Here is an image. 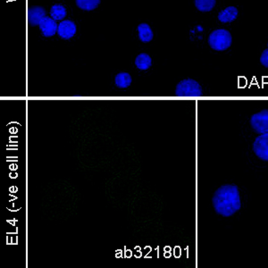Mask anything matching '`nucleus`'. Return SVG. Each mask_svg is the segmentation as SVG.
I'll list each match as a JSON object with an SVG mask.
<instances>
[{"mask_svg":"<svg viewBox=\"0 0 268 268\" xmlns=\"http://www.w3.org/2000/svg\"><path fill=\"white\" fill-rule=\"evenodd\" d=\"M252 149L258 159L268 161V134H260L255 139Z\"/></svg>","mask_w":268,"mask_h":268,"instance_id":"obj_5","label":"nucleus"},{"mask_svg":"<svg viewBox=\"0 0 268 268\" xmlns=\"http://www.w3.org/2000/svg\"><path fill=\"white\" fill-rule=\"evenodd\" d=\"M175 95L177 97H201L203 92L201 86L197 80L184 79L176 85Z\"/></svg>","mask_w":268,"mask_h":268,"instance_id":"obj_3","label":"nucleus"},{"mask_svg":"<svg viewBox=\"0 0 268 268\" xmlns=\"http://www.w3.org/2000/svg\"><path fill=\"white\" fill-rule=\"evenodd\" d=\"M66 15H67V12H66L65 6L63 5L55 4L50 9V16L54 20H63Z\"/></svg>","mask_w":268,"mask_h":268,"instance_id":"obj_14","label":"nucleus"},{"mask_svg":"<svg viewBox=\"0 0 268 268\" xmlns=\"http://www.w3.org/2000/svg\"><path fill=\"white\" fill-rule=\"evenodd\" d=\"M238 15V9L234 5H231L219 13L218 20L223 24H230L237 19Z\"/></svg>","mask_w":268,"mask_h":268,"instance_id":"obj_9","label":"nucleus"},{"mask_svg":"<svg viewBox=\"0 0 268 268\" xmlns=\"http://www.w3.org/2000/svg\"><path fill=\"white\" fill-rule=\"evenodd\" d=\"M132 80H133L132 76L128 73L122 72V73H119L115 75L114 83H115V86L119 89H126L132 83Z\"/></svg>","mask_w":268,"mask_h":268,"instance_id":"obj_11","label":"nucleus"},{"mask_svg":"<svg viewBox=\"0 0 268 268\" xmlns=\"http://www.w3.org/2000/svg\"><path fill=\"white\" fill-rule=\"evenodd\" d=\"M194 4L200 12H210L216 4V0H194Z\"/></svg>","mask_w":268,"mask_h":268,"instance_id":"obj_13","label":"nucleus"},{"mask_svg":"<svg viewBox=\"0 0 268 268\" xmlns=\"http://www.w3.org/2000/svg\"><path fill=\"white\" fill-rule=\"evenodd\" d=\"M259 60H260V63H261V65H263L264 67L268 68V49L264 50Z\"/></svg>","mask_w":268,"mask_h":268,"instance_id":"obj_16","label":"nucleus"},{"mask_svg":"<svg viewBox=\"0 0 268 268\" xmlns=\"http://www.w3.org/2000/svg\"></svg>","mask_w":268,"mask_h":268,"instance_id":"obj_17","label":"nucleus"},{"mask_svg":"<svg viewBox=\"0 0 268 268\" xmlns=\"http://www.w3.org/2000/svg\"><path fill=\"white\" fill-rule=\"evenodd\" d=\"M39 26L42 34L46 38L53 37L57 32V28H58V25H56L55 20H54L52 17H48V16H45L44 18L40 21Z\"/></svg>","mask_w":268,"mask_h":268,"instance_id":"obj_7","label":"nucleus"},{"mask_svg":"<svg viewBox=\"0 0 268 268\" xmlns=\"http://www.w3.org/2000/svg\"><path fill=\"white\" fill-rule=\"evenodd\" d=\"M77 30L75 22L72 20H65L60 23L57 28V34L63 40L72 39Z\"/></svg>","mask_w":268,"mask_h":268,"instance_id":"obj_6","label":"nucleus"},{"mask_svg":"<svg viewBox=\"0 0 268 268\" xmlns=\"http://www.w3.org/2000/svg\"><path fill=\"white\" fill-rule=\"evenodd\" d=\"M151 65H152V59H151L150 55L147 53L139 54L137 55V57L135 59V65L138 69L146 71V70L150 68Z\"/></svg>","mask_w":268,"mask_h":268,"instance_id":"obj_12","label":"nucleus"},{"mask_svg":"<svg viewBox=\"0 0 268 268\" xmlns=\"http://www.w3.org/2000/svg\"><path fill=\"white\" fill-rule=\"evenodd\" d=\"M76 5L80 9L92 11L96 9L100 4V0H75Z\"/></svg>","mask_w":268,"mask_h":268,"instance_id":"obj_15","label":"nucleus"},{"mask_svg":"<svg viewBox=\"0 0 268 268\" xmlns=\"http://www.w3.org/2000/svg\"><path fill=\"white\" fill-rule=\"evenodd\" d=\"M46 16V11L42 6L35 5L28 9V24L30 26L40 25V21Z\"/></svg>","mask_w":268,"mask_h":268,"instance_id":"obj_8","label":"nucleus"},{"mask_svg":"<svg viewBox=\"0 0 268 268\" xmlns=\"http://www.w3.org/2000/svg\"><path fill=\"white\" fill-rule=\"evenodd\" d=\"M249 123L255 133L258 134H268V109L262 110L252 114Z\"/></svg>","mask_w":268,"mask_h":268,"instance_id":"obj_4","label":"nucleus"},{"mask_svg":"<svg viewBox=\"0 0 268 268\" xmlns=\"http://www.w3.org/2000/svg\"><path fill=\"white\" fill-rule=\"evenodd\" d=\"M137 30L139 32V39L142 42L147 43V42H149V41L153 40L154 32H153V30L150 28V26L148 24H140L138 26Z\"/></svg>","mask_w":268,"mask_h":268,"instance_id":"obj_10","label":"nucleus"},{"mask_svg":"<svg viewBox=\"0 0 268 268\" xmlns=\"http://www.w3.org/2000/svg\"><path fill=\"white\" fill-rule=\"evenodd\" d=\"M208 42L212 50L215 51H225L232 46L233 36L229 30L217 29L210 33Z\"/></svg>","mask_w":268,"mask_h":268,"instance_id":"obj_2","label":"nucleus"},{"mask_svg":"<svg viewBox=\"0 0 268 268\" xmlns=\"http://www.w3.org/2000/svg\"><path fill=\"white\" fill-rule=\"evenodd\" d=\"M212 203L216 214L223 217L232 216L241 209L238 186L235 184H224L221 186L214 191Z\"/></svg>","mask_w":268,"mask_h":268,"instance_id":"obj_1","label":"nucleus"}]
</instances>
